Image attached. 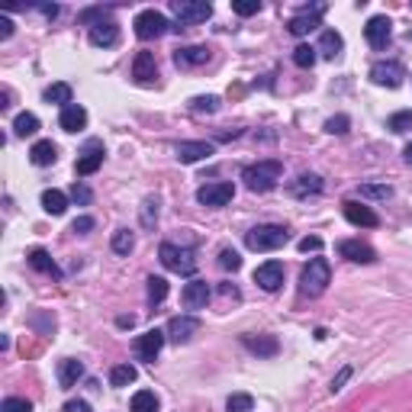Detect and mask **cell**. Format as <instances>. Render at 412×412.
<instances>
[{
    "mask_svg": "<svg viewBox=\"0 0 412 412\" xmlns=\"http://www.w3.org/2000/svg\"><path fill=\"white\" fill-rule=\"evenodd\" d=\"M342 49H345V39L338 36L335 30H322V36H319V46H316V52H322L326 58H338V55H342Z\"/></svg>",
    "mask_w": 412,
    "mask_h": 412,
    "instance_id": "cell-26",
    "label": "cell"
},
{
    "mask_svg": "<svg viewBox=\"0 0 412 412\" xmlns=\"http://www.w3.org/2000/svg\"><path fill=\"white\" fill-rule=\"evenodd\" d=\"M136 377H139V371L132 364H116L110 371V383L113 387H129V383H136Z\"/></svg>",
    "mask_w": 412,
    "mask_h": 412,
    "instance_id": "cell-33",
    "label": "cell"
},
{
    "mask_svg": "<svg viewBox=\"0 0 412 412\" xmlns=\"http://www.w3.org/2000/svg\"><path fill=\"white\" fill-rule=\"evenodd\" d=\"M348 126H352V120H348V116H332V120L326 122V129L332 132V136H345V132H348Z\"/></svg>",
    "mask_w": 412,
    "mask_h": 412,
    "instance_id": "cell-44",
    "label": "cell"
},
{
    "mask_svg": "<svg viewBox=\"0 0 412 412\" xmlns=\"http://www.w3.org/2000/svg\"><path fill=\"white\" fill-rule=\"evenodd\" d=\"M116 326H120V328H132V326H136V319H132V316H120V319H116Z\"/></svg>",
    "mask_w": 412,
    "mask_h": 412,
    "instance_id": "cell-53",
    "label": "cell"
},
{
    "mask_svg": "<svg viewBox=\"0 0 412 412\" xmlns=\"http://www.w3.org/2000/svg\"><path fill=\"white\" fill-rule=\"evenodd\" d=\"M165 342H168V335H165L161 328H148L146 335H139L136 342H132V348H136V358L146 361V364H155V358L161 354Z\"/></svg>",
    "mask_w": 412,
    "mask_h": 412,
    "instance_id": "cell-8",
    "label": "cell"
},
{
    "mask_svg": "<svg viewBox=\"0 0 412 412\" xmlns=\"http://www.w3.org/2000/svg\"><path fill=\"white\" fill-rule=\"evenodd\" d=\"M322 191V177L319 174H300L297 184L290 187L293 197H306V193H319Z\"/></svg>",
    "mask_w": 412,
    "mask_h": 412,
    "instance_id": "cell-29",
    "label": "cell"
},
{
    "mask_svg": "<svg viewBox=\"0 0 412 412\" xmlns=\"http://www.w3.org/2000/svg\"><path fill=\"white\" fill-rule=\"evenodd\" d=\"M255 283H258L261 290L274 293L283 287V264L281 261H264V264H258V271H255Z\"/></svg>",
    "mask_w": 412,
    "mask_h": 412,
    "instance_id": "cell-14",
    "label": "cell"
},
{
    "mask_svg": "<svg viewBox=\"0 0 412 412\" xmlns=\"http://www.w3.org/2000/svg\"><path fill=\"white\" fill-rule=\"evenodd\" d=\"M232 10H236L238 16H255L261 10V4H258V0H236V4H232Z\"/></svg>",
    "mask_w": 412,
    "mask_h": 412,
    "instance_id": "cell-45",
    "label": "cell"
},
{
    "mask_svg": "<svg viewBox=\"0 0 412 412\" xmlns=\"http://www.w3.org/2000/svg\"><path fill=\"white\" fill-rule=\"evenodd\" d=\"M13 36V23H10V16H0V39H10Z\"/></svg>",
    "mask_w": 412,
    "mask_h": 412,
    "instance_id": "cell-51",
    "label": "cell"
},
{
    "mask_svg": "<svg viewBox=\"0 0 412 412\" xmlns=\"http://www.w3.org/2000/svg\"><path fill=\"white\" fill-rule=\"evenodd\" d=\"M403 158H406V165H412V142L406 146V152H403Z\"/></svg>",
    "mask_w": 412,
    "mask_h": 412,
    "instance_id": "cell-54",
    "label": "cell"
},
{
    "mask_svg": "<svg viewBox=\"0 0 412 412\" xmlns=\"http://www.w3.org/2000/svg\"><path fill=\"white\" fill-rule=\"evenodd\" d=\"M55 158H58V148L49 142V139H42V142H36V146L30 148V161L36 165V168H46V165H55Z\"/></svg>",
    "mask_w": 412,
    "mask_h": 412,
    "instance_id": "cell-25",
    "label": "cell"
},
{
    "mask_svg": "<svg viewBox=\"0 0 412 412\" xmlns=\"http://www.w3.org/2000/svg\"><path fill=\"white\" fill-rule=\"evenodd\" d=\"M197 332H200L197 316H174V319L168 322V332H165V335H168L174 345H184V342H191Z\"/></svg>",
    "mask_w": 412,
    "mask_h": 412,
    "instance_id": "cell-16",
    "label": "cell"
},
{
    "mask_svg": "<svg viewBox=\"0 0 412 412\" xmlns=\"http://www.w3.org/2000/svg\"><path fill=\"white\" fill-rule=\"evenodd\" d=\"M71 200H75V203H81V206H87V203H91V191H87L81 181H75V187H71Z\"/></svg>",
    "mask_w": 412,
    "mask_h": 412,
    "instance_id": "cell-47",
    "label": "cell"
},
{
    "mask_svg": "<svg viewBox=\"0 0 412 412\" xmlns=\"http://www.w3.org/2000/svg\"><path fill=\"white\" fill-rule=\"evenodd\" d=\"M171 13L177 16V23L184 26H197V23H206L213 16V7L210 4H200V0H174L171 4Z\"/></svg>",
    "mask_w": 412,
    "mask_h": 412,
    "instance_id": "cell-6",
    "label": "cell"
},
{
    "mask_svg": "<svg viewBox=\"0 0 412 412\" xmlns=\"http://www.w3.org/2000/svg\"><path fill=\"white\" fill-rule=\"evenodd\" d=\"M100 165H103V146H100V142H87V148L77 155L75 174L77 177H91V174H97L100 171Z\"/></svg>",
    "mask_w": 412,
    "mask_h": 412,
    "instance_id": "cell-15",
    "label": "cell"
},
{
    "mask_svg": "<svg viewBox=\"0 0 412 412\" xmlns=\"http://www.w3.org/2000/svg\"><path fill=\"white\" fill-rule=\"evenodd\" d=\"M26 261H30L32 271H39V274H49V277H61L58 264L52 261V255L46 252V248H32L30 255H26Z\"/></svg>",
    "mask_w": 412,
    "mask_h": 412,
    "instance_id": "cell-24",
    "label": "cell"
},
{
    "mask_svg": "<svg viewBox=\"0 0 412 412\" xmlns=\"http://www.w3.org/2000/svg\"><path fill=\"white\" fill-rule=\"evenodd\" d=\"M116 42H120V26H116L113 20H97V23L91 26V46L113 49Z\"/></svg>",
    "mask_w": 412,
    "mask_h": 412,
    "instance_id": "cell-17",
    "label": "cell"
},
{
    "mask_svg": "<svg viewBox=\"0 0 412 412\" xmlns=\"http://www.w3.org/2000/svg\"><path fill=\"white\" fill-rule=\"evenodd\" d=\"M342 213H345V219L352 222V226H361V229H377V226H380V216H377L371 206L358 203V200H345Z\"/></svg>",
    "mask_w": 412,
    "mask_h": 412,
    "instance_id": "cell-10",
    "label": "cell"
},
{
    "mask_svg": "<svg viewBox=\"0 0 412 412\" xmlns=\"http://www.w3.org/2000/svg\"><path fill=\"white\" fill-rule=\"evenodd\" d=\"M338 255L354 261V264H374L377 261V252L367 242H361V238H345V242H338Z\"/></svg>",
    "mask_w": 412,
    "mask_h": 412,
    "instance_id": "cell-13",
    "label": "cell"
},
{
    "mask_svg": "<svg viewBox=\"0 0 412 412\" xmlns=\"http://www.w3.org/2000/svg\"><path fill=\"white\" fill-rule=\"evenodd\" d=\"M0 412H32V403L23 397H7L0 403Z\"/></svg>",
    "mask_w": 412,
    "mask_h": 412,
    "instance_id": "cell-41",
    "label": "cell"
},
{
    "mask_svg": "<svg viewBox=\"0 0 412 412\" xmlns=\"http://www.w3.org/2000/svg\"><path fill=\"white\" fill-rule=\"evenodd\" d=\"M210 61V49L206 46H184L174 52V65L177 68H200Z\"/></svg>",
    "mask_w": 412,
    "mask_h": 412,
    "instance_id": "cell-21",
    "label": "cell"
},
{
    "mask_svg": "<svg viewBox=\"0 0 412 412\" xmlns=\"http://www.w3.org/2000/svg\"><path fill=\"white\" fill-rule=\"evenodd\" d=\"M42 210H46V213H52V216H61L65 213V210H68V197H65V193L61 191H42Z\"/></svg>",
    "mask_w": 412,
    "mask_h": 412,
    "instance_id": "cell-28",
    "label": "cell"
},
{
    "mask_svg": "<svg viewBox=\"0 0 412 412\" xmlns=\"http://www.w3.org/2000/svg\"><path fill=\"white\" fill-rule=\"evenodd\" d=\"M155 222H158V200L148 197L146 203H142V226H146V229H152Z\"/></svg>",
    "mask_w": 412,
    "mask_h": 412,
    "instance_id": "cell-40",
    "label": "cell"
},
{
    "mask_svg": "<svg viewBox=\"0 0 412 412\" xmlns=\"http://www.w3.org/2000/svg\"><path fill=\"white\" fill-rule=\"evenodd\" d=\"M158 261L168 267V271L184 274V277H191L193 271H197V258H193L191 248H181V245H171V242H165L158 248Z\"/></svg>",
    "mask_w": 412,
    "mask_h": 412,
    "instance_id": "cell-4",
    "label": "cell"
},
{
    "mask_svg": "<svg viewBox=\"0 0 412 412\" xmlns=\"http://www.w3.org/2000/svg\"><path fill=\"white\" fill-rule=\"evenodd\" d=\"M390 187L387 184H364V187H361V197H367V200H387L390 197Z\"/></svg>",
    "mask_w": 412,
    "mask_h": 412,
    "instance_id": "cell-42",
    "label": "cell"
},
{
    "mask_svg": "<svg viewBox=\"0 0 412 412\" xmlns=\"http://www.w3.org/2000/svg\"><path fill=\"white\" fill-rule=\"evenodd\" d=\"M65 412H91V406H87L84 399H68V403H65Z\"/></svg>",
    "mask_w": 412,
    "mask_h": 412,
    "instance_id": "cell-50",
    "label": "cell"
},
{
    "mask_svg": "<svg viewBox=\"0 0 412 412\" xmlns=\"http://www.w3.org/2000/svg\"><path fill=\"white\" fill-rule=\"evenodd\" d=\"M293 65H297V68H313L316 65V49L309 46V42H300V46L293 49Z\"/></svg>",
    "mask_w": 412,
    "mask_h": 412,
    "instance_id": "cell-36",
    "label": "cell"
},
{
    "mask_svg": "<svg viewBox=\"0 0 412 412\" xmlns=\"http://www.w3.org/2000/svg\"><path fill=\"white\" fill-rule=\"evenodd\" d=\"M94 226H97V222H94L91 216H77V219L71 222V232H77V236H87V232H94Z\"/></svg>",
    "mask_w": 412,
    "mask_h": 412,
    "instance_id": "cell-46",
    "label": "cell"
},
{
    "mask_svg": "<svg viewBox=\"0 0 412 412\" xmlns=\"http://www.w3.org/2000/svg\"><path fill=\"white\" fill-rule=\"evenodd\" d=\"M387 129L390 132H409L412 129V110H399L387 120Z\"/></svg>",
    "mask_w": 412,
    "mask_h": 412,
    "instance_id": "cell-38",
    "label": "cell"
},
{
    "mask_svg": "<svg viewBox=\"0 0 412 412\" xmlns=\"http://www.w3.org/2000/svg\"><path fill=\"white\" fill-rule=\"evenodd\" d=\"M406 77V68L399 61H374V68H371V81L380 87H399Z\"/></svg>",
    "mask_w": 412,
    "mask_h": 412,
    "instance_id": "cell-12",
    "label": "cell"
},
{
    "mask_svg": "<svg viewBox=\"0 0 412 412\" xmlns=\"http://www.w3.org/2000/svg\"><path fill=\"white\" fill-rule=\"evenodd\" d=\"M290 242V232L283 229V226H255L252 232H245V245L252 248V252H277L283 245Z\"/></svg>",
    "mask_w": 412,
    "mask_h": 412,
    "instance_id": "cell-2",
    "label": "cell"
},
{
    "mask_svg": "<svg viewBox=\"0 0 412 412\" xmlns=\"http://www.w3.org/2000/svg\"><path fill=\"white\" fill-rule=\"evenodd\" d=\"M226 409L229 412H252L255 409V397L252 393H232V397L226 399Z\"/></svg>",
    "mask_w": 412,
    "mask_h": 412,
    "instance_id": "cell-37",
    "label": "cell"
},
{
    "mask_svg": "<svg viewBox=\"0 0 412 412\" xmlns=\"http://www.w3.org/2000/svg\"><path fill=\"white\" fill-rule=\"evenodd\" d=\"M58 126L65 132H81L87 126V110L81 107V103H68V107H61Z\"/></svg>",
    "mask_w": 412,
    "mask_h": 412,
    "instance_id": "cell-22",
    "label": "cell"
},
{
    "mask_svg": "<svg viewBox=\"0 0 412 412\" xmlns=\"http://www.w3.org/2000/svg\"><path fill=\"white\" fill-rule=\"evenodd\" d=\"M136 36L142 39V42H152V39H161L165 32L171 30V23H168V16L165 13H158V10H142V13L136 16Z\"/></svg>",
    "mask_w": 412,
    "mask_h": 412,
    "instance_id": "cell-5",
    "label": "cell"
},
{
    "mask_svg": "<svg viewBox=\"0 0 412 412\" xmlns=\"http://www.w3.org/2000/svg\"><path fill=\"white\" fill-rule=\"evenodd\" d=\"M158 397H155L152 390H139L136 397H132V403H129V409L132 412H158Z\"/></svg>",
    "mask_w": 412,
    "mask_h": 412,
    "instance_id": "cell-30",
    "label": "cell"
},
{
    "mask_svg": "<svg viewBox=\"0 0 412 412\" xmlns=\"http://www.w3.org/2000/svg\"><path fill=\"white\" fill-rule=\"evenodd\" d=\"M242 345L252 354H258V358H274V354L281 352V342H277L274 335H245Z\"/></svg>",
    "mask_w": 412,
    "mask_h": 412,
    "instance_id": "cell-23",
    "label": "cell"
},
{
    "mask_svg": "<svg viewBox=\"0 0 412 412\" xmlns=\"http://www.w3.org/2000/svg\"><path fill=\"white\" fill-rule=\"evenodd\" d=\"M322 13H326V4H306V7H300V13L290 16L287 30H290L293 36H309L313 30L322 26Z\"/></svg>",
    "mask_w": 412,
    "mask_h": 412,
    "instance_id": "cell-7",
    "label": "cell"
},
{
    "mask_svg": "<svg viewBox=\"0 0 412 412\" xmlns=\"http://www.w3.org/2000/svg\"><path fill=\"white\" fill-rule=\"evenodd\" d=\"M13 132L20 139H26V136H36L39 132V116L36 113H20L13 120Z\"/></svg>",
    "mask_w": 412,
    "mask_h": 412,
    "instance_id": "cell-32",
    "label": "cell"
},
{
    "mask_svg": "<svg viewBox=\"0 0 412 412\" xmlns=\"http://www.w3.org/2000/svg\"><path fill=\"white\" fill-rule=\"evenodd\" d=\"M81 377H84V364H81V361H75V358L61 361V367H58V383L61 387H75Z\"/></svg>",
    "mask_w": 412,
    "mask_h": 412,
    "instance_id": "cell-27",
    "label": "cell"
},
{
    "mask_svg": "<svg viewBox=\"0 0 412 412\" xmlns=\"http://www.w3.org/2000/svg\"><path fill=\"white\" fill-rule=\"evenodd\" d=\"M181 303L187 306V309H203V306L210 303V283L206 281H191L181 290Z\"/></svg>",
    "mask_w": 412,
    "mask_h": 412,
    "instance_id": "cell-19",
    "label": "cell"
},
{
    "mask_svg": "<svg viewBox=\"0 0 412 412\" xmlns=\"http://www.w3.org/2000/svg\"><path fill=\"white\" fill-rule=\"evenodd\" d=\"M390 36H393V23H390V16H371L364 26V39L367 46L377 49V52H383V49L390 46Z\"/></svg>",
    "mask_w": 412,
    "mask_h": 412,
    "instance_id": "cell-9",
    "label": "cell"
},
{
    "mask_svg": "<svg viewBox=\"0 0 412 412\" xmlns=\"http://www.w3.org/2000/svg\"><path fill=\"white\" fill-rule=\"evenodd\" d=\"M219 267H222V271H238V267H242V258H238V252H232V248H222V252H219Z\"/></svg>",
    "mask_w": 412,
    "mask_h": 412,
    "instance_id": "cell-43",
    "label": "cell"
},
{
    "mask_svg": "<svg viewBox=\"0 0 412 412\" xmlns=\"http://www.w3.org/2000/svg\"><path fill=\"white\" fill-rule=\"evenodd\" d=\"M281 177H283V165L277 158H264V161H258V165H248V168L242 171L245 187H248V191H255V193L274 191Z\"/></svg>",
    "mask_w": 412,
    "mask_h": 412,
    "instance_id": "cell-1",
    "label": "cell"
},
{
    "mask_svg": "<svg viewBox=\"0 0 412 412\" xmlns=\"http://www.w3.org/2000/svg\"><path fill=\"white\" fill-rule=\"evenodd\" d=\"M213 152V142H181L177 146V161L181 165H197V161H206Z\"/></svg>",
    "mask_w": 412,
    "mask_h": 412,
    "instance_id": "cell-18",
    "label": "cell"
},
{
    "mask_svg": "<svg viewBox=\"0 0 412 412\" xmlns=\"http://www.w3.org/2000/svg\"><path fill=\"white\" fill-rule=\"evenodd\" d=\"M39 10H42V13L49 16V20H55V16H58V7H55V4H42Z\"/></svg>",
    "mask_w": 412,
    "mask_h": 412,
    "instance_id": "cell-52",
    "label": "cell"
},
{
    "mask_svg": "<svg viewBox=\"0 0 412 412\" xmlns=\"http://www.w3.org/2000/svg\"><path fill=\"white\" fill-rule=\"evenodd\" d=\"M232 197H236V187H232L229 181L203 184V187L197 191V200L203 206H226V203H232Z\"/></svg>",
    "mask_w": 412,
    "mask_h": 412,
    "instance_id": "cell-11",
    "label": "cell"
},
{
    "mask_svg": "<svg viewBox=\"0 0 412 412\" xmlns=\"http://www.w3.org/2000/svg\"><path fill=\"white\" fill-rule=\"evenodd\" d=\"M46 103H61V107H68V103H75L71 100V84H65V81H58V84H52V87H46Z\"/></svg>",
    "mask_w": 412,
    "mask_h": 412,
    "instance_id": "cell-31",
    "label": "cell"
},
{
    "mask_svg": "<svg viewBox=\"0 0 412 412\" xmlns=\"http://www.w3.org/2000/svg\"><path fill=\"white\" fill-rule=\"evenodd\" d=\"M132 77H136L139 84H152L155 77H158V61H155L152 52L136 55V61H132Z\"/></svg>",
    "mask_w": 412,
    "mask_h": 412,
    "instance_id": "cell-20",
    "label": "cell"
},
{
    "mask_svg": "<svg viewBox=\"0 0 412 412\" xmlns=\"http://www.w3.org/2000/svg\"><path fill=\"white\" fill-rule=\"evenodd\" d=\"M328 283H332V267H328L326 258H313L300 274V290L306 297H322Z\"/></svg>",
    "mask_w": 412,
    "mask_h": 412,
    "instance_id": "cell-3",
    "label": "cell"
},
{
    "mask_svg": "<svg viewBox=\"0 0 412 412\" xmlns=\"http://www.w3.org/2000/svg\"><path fill=\"white\" fill-rule=\"evenodd\" d=\"M297 248H300V252H306V255H309V252H319V248H322V238L319 236H306V238H300Z\"/></svg>",
    "mask_w": 412,
    "mask_h": 412,
    "instance_id": "cell-48",
    "label": "cell"
},
{
    "mask_svg": "<svg viewBox=\"0 0 412 412\" xmlns=\"http://www.w3.org/2000/svg\"><path fill=\"white\" fill-rule=\"evenodd\" d=\"M348 377H352V367H342V371H338V377L332 380V387H328V393H338V390L348 383Z\"/></svg>",
    "mask_w": 412,
    "mask_h": 412,
    "instance_id": "cell-49",
    "label": "cell"
},
{
    "mask_svg": "<svg viewBox=\"0 0 412 412\" xmlns=\"http://www.w3.org/2000/svg\"><path fill=\"white\" fill-rule=\"evenodd\" d=\"M110 245H113L116 255H129L132 248H136V236H132L129 229H116L113 232V242H110Z\"/></svg>",
    "mask_w": 412,
    "mask_h": 412,
    "instance_id": "cell-35",
    "label": "cell"
},
{
    "mask_svg": "<svg viewBox=\"0 0 412 412\" xmlns=\"http://www.w3.org/2000/svg\"><path fill=\"white\" fill-rule=\"evenodd\" d=\"M165 297H168V281L165 277H148V303L161 306Z\"/></svg>",
    "mask_w": 412,
    "mask_h": 412,
    "instance_id": "cell-34",
    "label": "cell"
},
{
    "mask_svg": "<svg viewBox=\"0 0 412 412\" xmlns=\"http://www.w3.org/2000/svg\"><path fill=\"white\" fill-rule=\"evenodd\" d=\"M191 110L193 113H216V110H219V97H213V94H206V97H193Z\"/></svg>",
    "mask_w": 412,
    "mask_h": 412,
    "instance_id": "cell-39",
    "label": "cell"
}]
</instances>
